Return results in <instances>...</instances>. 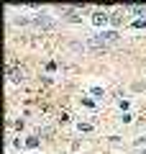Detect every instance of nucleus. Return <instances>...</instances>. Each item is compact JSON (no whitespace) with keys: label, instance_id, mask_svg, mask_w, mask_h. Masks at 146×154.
<instances>
[{"label":"nucleus","instance_id":"6","mask_svg":"<svg viewBox=\"0 0 146 154\" xmlns=\"http://www.w3.org/2000/svg\"><path fill=\"white\" fill-rule=\"evenodd\" d=\"M77 128H80V131H85V134H87V131H92L90 123H77Z\"/></svg>","mask_w":146,"mask_h":154},{"label":"nucleus","instance_id":"2","mask_svg":"<svg viewBox=\"0 0 146 154\" xmlns=\"http://www.w3.org/2000/svg\"><path fill=\"white\" fill-rule=\"evenodd\" d=\"M108 21H110L108 13H103V11H95V13H92V23H95V26H105Z\"/></svg>","mask_w":146,"mask_h":154},{"label":"nucleus","instance_id":"1","mask_svg":"<svg viewBox=\"0 0 146 154\" xmlns=\"http://www.w3.org/2000/svg\"><path fill=\"white\" fill-rule=\"evenodd\" d=\"M115 41H118V33L115 31H103L100 33V36H95V38H90V41H87V46H92V49H97V46H108V44H115Z\"/></svg>","mask_w":146,"mask_h":154},{"label":"nucleus","instance_id":"5","mask_svg":"<svg viewBox=\"0 0 146 154\" xmlns=\"http://www.w3.org/2000/svg\"><path fill=\"white\" fill-rule=\"evenodd\" d=\"M69 21H80V11H64Z\"/></svg>","mask_w":146,"mask_h":154},{"label":"nucleus","instance_id":"3","mask_svg":"<svg viewBox=\"0 0 146 154\" xmlns=\"http://www.w3.org/2000/svg\"><path fill=\"white\" fill-rule=\"evenodd\" d=\"M8 77H11V82H23V69H13V67H11Z\"/></svg>","mask_w":146,"mask_h":154},{"label":"nucleus","instance_id":"7","mask_svg":"<svg viewBox=\"0 0 146 154\" xmlns=\"http://www.w3.org/2000/svg\"><path fill=\"white\" fill-rule=\"evenodd\" d=\"M133 28H146V21H144V18H138V21H133Z\"/></svg>","mask_w":146,"mask_h":154},{"label":"nucleus","instance_id":"4","mask_svg":"<svg viewBox=\"0 0 146 154\" xmlns=\"http://www.w3.org/2000/svg\"><path fill=\"white\" fill-rule=\"evenodd\" d=\"M23 146H28V149H36V146H38V139H36V136H28L26 141H23Z\"/></svg>","mask_w":146,"mask_h":154},{"label":"nucleus","instance_id":"8","mask_svg":"<svg viewBox=\"0 0 146 154\" xmlns=\"http://www.w3.org/2000/svg\"><path fill=\"white\" fill-rule=\"evenodd\" d=\"M136 144H146V136H141V139H136Z\"/></svg>","mask_w":146,"mask_h":154}]
</instances>
